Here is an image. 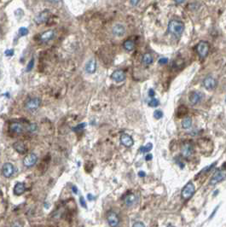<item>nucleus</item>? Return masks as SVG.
<instances>
[{
  "label": "nucleus",
  "instance_id": "obj_1",
  "mask_svg": "<svg viewBox=\"0 0 226 227\" xmlns=\"http://www.w3.org/2000/svg\"><path fill=\"white\" fill-rule=\"evenodd\" d=\"M168 30L169 32L174 36L179 37L184 31V25L182 21H177V20H173L169 22L168 24Z\"/></svg>",
  "mask_w": 226,
  "mask_h": 227
},
{
  "label": "nucleus",
  "instance_id": "obj_2",
  "mask_svg": "<svg viewBox=\"0 0 226 227\" xmlns=\"http://www.w3.org/2000/svg\"><path fill=\"white\" fill-rule=\"evenodd\" d=\"M226 179V169H220L218 170L212 176L210 181H209V185H216L217 184L222 182L223 180Z\"/></svg>",
  "mask_w": 226,
  "mask_h": 227
},
{
  "label": "nucleus",
  "instance_id": "obj_3",
  "mask_svg": "<svg viewBox=\"0 0 226 227\" xmlns=\"http://www.w3.org/2000/svg\"><path fill=\"white\" fill-rule=\"evenodd\" d=\"M195 189L194 184L192 182H189L182 190V192H181L182 197L184 200H189V198H191L192 195L195 194Z\"/></svg>",
  "mask_w": 226,
  "mask_h": 227
},
{
  "label": "nucleus",
  "instance_id": "obj_4",
  "mask_svg": "<svg viewBox=\"0 0 226 227\" xmlns=\"http://www.w3.org/2000/svg\"><path fill=\"white\" fill-rule=\"evenodd\" d=\"M41 105V99L39 97H32L26 100L25 108L28 111H34L38 109Z\"/></svg>",
  "mask_w": 226,
  "mask_h": 227
},
{
  "label": "nucleus",
  "instance_id": "obj_5",
  "mask_svg": "<svg viewBox=\"0 0 226 227\" xmlns=\"http://www.w3.org/2000/svg\"><path fill=\"white\" fill-rule=\"evenodd\" d=\"M38 161V156L34 153H29L22 160V163L26 167H33Z\"/></svg>",
  "mask_w": 226,
  "mask_h": 227
},
{
  "label": "nucleus",
  "instance_id": "obj_6",
  "mask_svg": "<svg viewBox=\"0 0 226 227\" xmlns=\"http://www.w3.org/2000/svg\"><path fill=\"white\" fill-rule=\"evenodd\" d=\"M196 51L201 58H205L209 51V44L205 41L200 42L196 46Z\"/></svg>",
  "mask_w": 226,
  "mask_h": 227
},
{
  "label": "nucleus",
  "instance_id": "obj_7",
  "mask_svg": "<svg viewBox=\"0 0 226 227\" xmlns=\"http://www.w3.org/2000/svg\"><path fill=\"white\" fill-rule=\"evenodd\" d=\"M15 173V167L11 162H6L2 167V174L6 179L11 178Z\"/></svg>",
  "mask_w": 226,
  "mask_h": 227
},
{
  "label": "nucleus",
  "instance_id": "obj_8",
  "mask_svg": "<svg viewBox=\"0 0 226 227\" xmlns=\"http://www.w3.org/2000/svg\"><path fill=\"white\" fill-rule=\"evenodd\" d=\"M107 221L110 226H118L120 225V217L115 212L109 211L107 213Z\"/></svg>",
  "mask_w": 226,
  "mask_h": 227
},
{
  "label": "nucleus",
  "instance_id": "obj_9",
  "mask_svg": "<svg viewBox=\"0 0 226 227\" xmlns=\"http://www.w3.org/2000/svg\"><path fill=\"white\" fill-rule=\"evenodd\" d=\"M126 74L123 70L121 69H117L115 71L113 72V74H111V79L114 81H115L116 83H121L123 82L126 79Z\"/></svg>",
  "mask_w": 226,
  "mask_h": 227
},
{
  "label": "nucleus",
  "instance_id": "obj_10",
  "mask_svg": "<svg viewBox=\"0 0 226 227\" xmlns=\"http://www.w3.org/2000/svg\"><path fill=\"white\" fill-rule=\"evenodd\" d=\"M203 85L206 90H213L217 86V80L212 76H206L203 80Z\"/></svg>",
  "mask_w": 226,
  "mask_h": 227
},
{
  "label": "nucleus",
  "instance_id": "obj_11",
  "mask_svg": "<svg viewBox=\"0 0 226 227\" xmlns=\"http://www.w3.org/2000/svg\"><path fill=\"white\" fill-rule=\"evenodd\" d=\"M203 97H204V95H203L202 92H200V91H193L189 95V102H190V103L192 105L198 104L200 101L202 100Z\"/></svg>",
  "mask_w": 226,
  "mask_h": 227
},
{
  "label": "nucleus",
  "instance_id": "obj_12",
  "mask_svg": "<svg viewBox=\"0 0 226 227\" xmlns=\"http://www.w3.org/2000/svg\"><path fill=\"white\" fill-rule=\"evenodd\" d=\"M194 152V147L191 143H184L182 146L181 149V154L184 156V158H189V156L192 155V154Z\"/></svg>",
  "mask_w": 226,
  "mask_h": 227
},
{
  "label": "nucleus",
  "instance_id": "obj_13",
  "mask_svg": "<svg viewBox=\"0 0 226 227\" xmlns=\"http://www.w3.org/2000/svg\"><path fill=\"white\" fill-rule=\"evenodd\" d=\"M120 140H121V144H122L123 146L126 147V148H131L132 145L134 144V140H133V138H132L130 135L126 134V133H123V134L121 135Z\"/></svg>",
  "mask_w": 226,
  "mask_h": 227
},
{
  "label": "nucleus",
  "instance_id": "obj_14",
  "mask_svg": "<svg viewBox=\"0 0 226 227\" xmlns=\"http://www.w3.org/2000/svg\"><path fill=\"white\" fill-rule=\"evenodd\" d=\"M84 69H85V72L87 74H94L96 70V61L95 58H90L86 63L85 64V67H84Z\"/></svg>",
  "mask_w": 226,
  "mask_h": 227
},
{
  "label": "nucleus",
  "instance_id": "obj_15",
  "mask_svg": "<svg viewBox=\"0 0 226 227\" xmlns=\"http://www.w3.org/2000/svg\"><path fill=\"white\" fill-rule=\"evenodd\" d=\"M26 192V185L23 182H18L16 183L14 188H13V193L16 196L21 195Z\"/></svg>",
  "mask_w": 226,
  "mask_h": 227
},
{
  "label": "nucleus",
  "instance_id": "obj_16",
  "mask_svg": "<svg viewBox=\"0 0 226 227\" xmlns=\"http://www.w3.org/2000/svg\"><path fill=\"white\" fill-rule=\"evenodd\" d=\"M112 32H113V34L115 36L121 37V36H123L126 33V27H125L124 25L118 23V24H115V26H113Z\"/></svg>",
  "mask_w": 226,
  "mask_h": 227
},
{
  "label": "nucleus",
  "instance_id": "obj_17",
  "mask_svg": "<svg viewBox=\"0 0 226 227\" xmlns=\"http://www.w3.org/2000/svg\"><path fill=\"white\" fill-rule=\"evenodd\" d=\"M137 197L135 194H128L125 196L124 198V203L126 204L127 207H132L134 206L137 203Z\"/></svg>",
  "mask_w": 226,
  "mask_h": 227
},
{
  "label": "nucleus",
  "instance_id": "obj_18",
  "mask_svg": "<svg viewBox=\"0 0 226 227\" xmlns=\"http://www.w3.org/2000/svg\"><path fill=\"white\" fill-rule=\"evenodd\" d=\"M50 16V11H44L41 12L40 14H38L36 18H35V21L37 24H42L44 22L47 21V20L49 19V17Z\"/></svg>",
  "mask_w": 226,
  "mask_h": 227
},
{
  "label": "nucleus",
  "instance_id": "obj_19",
  "mask_svg": "<svg viewBox=\"0 0 226 227\" xmlns=\"http://www.w3.org/2000/svg\"><path fill=\"white\" fill-rule=\"evenodd\" d=\"M10 131L16 134H21L24 131V127L19 122H13L10 126Z\"/></svg>",
  "mask_w": 226,
  "mask_h": 227
},
{
  "label": "nucleus",
  "instance_id": "obj_20",
  "mask_svg": "<svg viewBox=\"0 0 226 227\" xmlns=\"http://www.w3.org/2000/svg\"><path fill=\"white\" fill-rule=\"evenodd\" d=\"M55 35V32L52 30H49L46 32H43L42 34L40 35V40L44 43L49 42L50 40H51Z\"/></svg>",
  "mask_w": 226,
  "mask_h": 227
},
{
  "label": "nucleus",
  "instance_id": "obj_21",
  "mask_svg": "<svg viewBox=\"0 0 226 227\" xmlns=\"http://www.w3.org/2000/svg\"><path fill=\"white\" fill-rule=\"evenodd\" d=\"M13 148L20 154H25L26 152V145L22 142H16L13 144Z\"/></svg>",
  "mask_w": 226,
  "mask_h": 227
},
{
  "label": "nucleus",
  "instance_id": "obj_22",
  "mask_svg": "<svg viewBox=\"0 0 226 227\" xmlns=\"http://www.w3.org/2000/svg\"><path fill=\"white\" fill-rule=\"evenodd\" d=\"M123 47L127 51H132L135 49V43L131 39H127L123 44Z\"/></svg>",
  "mask_w": 226,
  "mask_h": 227
},
{
  "label": "nucleus",
  "instance_id": "obj_23",
  "mask_svg": "<svg viewBox=\"0 0 226 227\" xmlns=\"http://www.w3.org/2000/svg\"><path fill=\"white\" fill-rule=\"evenodd\" d=\"M153 61H154V59H153L152 55H151L150 53H145V54L142 56V63L144 64V65H149V64L152 63Z\"/></svg>",
  "mask_w": 226,
  "mask_h": 227
},
{
  "label": "nucleus",
  "instance_id": "obj_24",
  "mask_svg": "<svg viewBox=\"0 0 226 227\" xmlns=\"http://www.w3.org/2000/svg\"><path fill=\"white\" fill-rule=\"evenodd\" d=\"M192 126V120L189 117H185L182 121V127L184 129H189Z\"/></svg>",
  "mask_w": 226,
  "mask_h": 227
},
{
  "label": "nucleus",
  "instance_id": "obj_25",
  "mask_svg": "<svg viewBox=\"0 0 226 227\" xmlns=\"http://www.w3.org/2000/svg\"><path fill=\"white\" fill-rule=\"evenodd\" d=\"M153 148V144L151 143H147L145 146H141L139 149V152L141 153H148Z\"/></svg>",
  "mask_w": 226,
  "mask_h": 227
},
{
  "label": "nucleus",
  "instance_id": "obj_26",
  "mask_svg": "<svg viewBox=\"0 0 226 227\" xmlns=\"http://www.w3.org/2000/svg\"><path fill=\"white\" fill-rule=\"evenodd\" d=\"M28 29L25 27V26H21L19 28V31H18V34H19V36L20 37H24V36H26L27 34H28Z\"/></svg>",
  "mask_w": 226,
  "mask_h": 227
},
{
  "label": "nucleus",
  "instance_id": "obj_27",
  "mask_svg": "<svg viewBox=\"0 0 226 227\" xmlns=\"http://www.w3.org/2000/svg\"><path fill=\"white\" fill-rule=\"evenodd\" d=\"M33 66H34V58H32L30 61H29V63H27L26 65V71L27 73H29V72H31L32 70L33 69Z\"/></svg>",
  "mask_w": 226,
  "mask_h": 227
},
{
  "label": "nucleus",
  "instance_id": "obj_28",
  "mask_svg": "<svg viewBox=\"0 0 226 227\" xmlns=\"http://www.w3.org/2000/svg\"><path fill=\"white\" fill-rule=\"evenodd\" d=\"M159 104H160V101L156 99V98H154V97H152V99L149 101V103H148V106L149 107H153V108L157 107Z\"/></svg>",
  "mask_w": 226,
  "mask_h": 227
},
{
  "label": "nucleus",
  "instance_id": "obj_29",
  "mask_svg": "<svg viewBox=\"0 0 226 227\" xmlns=\"http://www.w3.org/2000/svg\"><path fill=\"white\" fill-rule=\"evenodd\" d=\"M154 117L155 119H157V120L161 119V118L163 117V112L161 110H160V109L155 110L154 112Z\"/></svg>",
  "mask_w": 226,
  "mask_h": 227
},
{
  "label": "nucleus",
  "instance_id": "obj_30",
  "mask_svg": "<svg viewBox=\"0 0 226 227\" xmlns=\"http://www.w3.org/2000/svg\"><path fill=\"white\" fill-rule=\"evenodd\" d=\"M14 54H15L14 49H8V50H6L5 51V55L6 57H13Z\"/></svg>",
  "mask_w": 226,
  "mask_h": 227
},
{
  "label": "nucleus",
  "instance_id": "obj_31",
  "mask_svg": "<svg viewBox=\"0 0 226 227\" xmlns=\"http://www.w3.org/2000/svg\"><path fill=\"white\" fill-rule=\"evenodd\" d=\"M37 130V124H35V123H32L30 124L29 126H28V131L31 132H35Z\"/></svg>",
  "mask_w": 226,
  "mask_h": 227
},
{
  "label": "nucleus",
  "instance_id": "obj_32",
  "mask_svg": "<svg viewBox=\"0 0 226 227\" xmlns=\"http://www.w3.org/2000/svg\"><path fill=\"white\" fill-rule=\"evenodd\" d=\"M79 203H80L81 207H83L84 208H86V202H85L84 196H80L79 197Z\"/></svg>",
  "mask_w": 226,
  "mask_h": 227
},
{
  "label": "nucleus",
  "instance_id": "obj_33",
  "mask_svg": "<svg viewBox=\"0 0 226 227\" xmlns=\"http://www.w3.org/2000/svg\"><path fill=\"white\" fill-rule=\"evenodd\" d=\"M158 63H159V64H160V65H164V64H166V63H168V59L166 58V57H161V58L159 59Z\"/></svg>",
  "mask_w": 226,
  "mask_h": 227
},
{
  "label": "nucleus",
  "instance_id": "obj_34",
  "mask_svg": "<svg viewBox=\"0 0 226 227\" xmlns=\"http://www.w3.org/2000/svg\"><path fill=\"white\" fill-rule=\"evenodd\" d=\"M133 227H145V225H144L143 223H142V222L138 221L136 222V223L133 225Z\"/></svg>",
  "mask_w": 226,
  "mask_h": 227
},
{
  "label": "nucleus",
  "instance_id": "obj_35",
  "mask_svg": "<svg viewBox=\"0 0 226 227\" xmlns=\"http://www.w3.org/2000/svg\"><path fill=\"white\" fill-rule=\"evenodd\" d=\"M154 95H155V92H154V90H153V89H149V90H148V97H154Z\"/></svg>",
  "mask_w": 226,
  "mask_h": 227
},
{
  "label": "nucleus",
  "instance_id": "obj_36",
  "mask_svg": "<svg viewBox=\"0 0 226 227\" xmlns=\"http://www.w3.org/2000/svg\"><path fill=\"white\" fill-rule=\"evenodd\" d=\"M153 159V155H152V154H147L146 155H145V160L146 161H151Z\"/></svg>",
  "mask_w": 226,
  "mask_h": 227
},
{
  "label": "nucleus",
  "instance_id": "obj_37",
  "mask_svg": "<svg viewBox=\"0 0 226 227\" xmlns=\"http://www.w3.org/2000/svg\"><path fill=\"white\" fill-rule=\"evenodd\" d=\"M130 3L132 6H136L139 3V0H130Z\"/></svg>",
  "mask_w": 226,
  "mask_h": 227
},
{
  "label": "nucleus",
  "instance_id": "obj_38",
  "mask_svg": "<svg viewBox=\"0 0 226 227\" xmlns=\"http://www.w3.org/2000/svg\"><path fill=\"white\" fill-rule=\"evenodd\" d=\"M146 176V173L145 172H143V171H140V172H138V177H140V178H143V177H145Z\"/></svg>",
  "mask_w": 226,
  "mask_h": 227
},
{
  "label": "nucleus",
  "instance_id": "obj_39",
  "mask_svg": "<svg viewBox=\"0 0 226 227\" xmlns=\"http://www.w3.org/2000/svg\"><path fill=\"white\" fill-rule=\"evenodd\" d=\"M87 198H88V201H93L95 199V197L92 195V194H88V195H87Z\"/></svg>",
  "mask_w": 226,
  "mask_h": 227
},
{
  "label": "nucleus",
  "instance_id": "obj_40",
  "mask_svg": "<svg viewBox=\"0 0 226 227\" xmlns=\"http://www.w3.org/2000/svg\"><path fill=\"white\" fill-rule=\"evenodd\" d=\"M72 190H73V192H74V194H77V193H78V189H77L76 186H73V187H72Z\"/></svg>",
  "mask_w": 226,
  "mask_h": 227
},
{
  "label": "nucleus",
  "instance_id": "obj_41",
  "mask_svg": "<svg viewBox=\"0 0 226 227\" xmlns=\"http://www.w3.org/2000/svg\"><path fill=\"white\" fill-rule=\"evenodd\" d=\"M218 206L216 207L215 210H214V212H212V214H211V216H210V218H209V219H212V217L214 216V214H215V213H216V212H217V210H218Z\"/></svg>",
  "mask_w": 226,
  "mask_h": 227
},
{
  "label": "nucleus",
  "instance_id": "obj_42",
  "mask_svg": "<svg viewBox=\"0 0 226 227\" xmlns=\"http://www.w3.org/2000/svg\"><path fill=\"white\" fill-rule=\"evenodd\" d=\"M177 4H181V3H183L184 0H174Z\"/></svg>",
  "mask_w": 226,
  "mask_h": 227
},
{
  "label": "nucleus",
  "instance_id": "obj_43",
  "mask_svg": "<svg viewBox=\"0 0 226 227\" xmlns=\"http://www.w3.org/2000/svg\"><path fill=\"white\" fill-rule=\"evenodd\" d=\"M218 190H216L215 192H214V193H213V195H217V194H218Z\"/></svg>",
  "mask_w": 226,
  "mask_h": 227
},
{
  "label": "nucleus",
  "instance_id": "obj_44",
  "mask_svg": "<svg viewBox=\"0 0 226 227\" xmlns=\"http://www.w3.org/2000/svg\"><path fill=\"white\" fill-rule=\"evenodd\" d=\"M225 102H226V99H225Z\"/></svg>",
  "mask_w": 226,
  "mask_h": 227
}]
</instances>
